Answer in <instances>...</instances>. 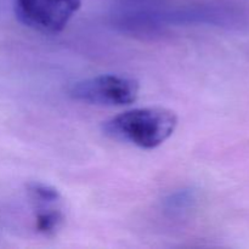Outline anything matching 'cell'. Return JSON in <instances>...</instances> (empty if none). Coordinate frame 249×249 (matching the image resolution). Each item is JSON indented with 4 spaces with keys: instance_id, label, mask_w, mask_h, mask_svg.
<instances>
[{
    "instance_id": "obj_1",
    "label": "cell",
    "mask_w": 249,
    "mask_h": 249,
    "mask_svg": "<svg viewBox=\"0 0 249 249\" xmlns=\"http://www.w3.org/2000/svg\"><path fill=\"white\" fill-rule=\"evenodd\" d=\"M178 116L165 107L150 106L129 109L102 124L106 136L142 150H153L174 134Z\"/></svg>"
},
{
    "instance_id": "obj_2",
    "label": "cell",
    "mask_w": 249,
    "mask_h": 249,
    "mask_svg": "<svg viewBox=\"0 0 249 249\" xmlns=\"http://www.w3.org/2000/svg\"><path fill=\"white\" fill-rule=\"evenodd\" d=\"M140 84L126 75L100 74L73 83L68 94L73 100L97 106H128L138 100Z\"/></svg>"
},
{
    "instance_id": "obj_3",
    "label": "cell",
    "mask_w": 249,
    "mask_h": 249,
    "mask_svg": "<svg viewBox=\"0 0 249 249\" xmlns=\"http://www.w3.org/2000/svg\"><path fill=\"white\" fill-rule=\"evenodd\" d=\"M80 5L82 0H14L17 19L44 34L63 31Z\"/></svg>"
},
{
    "instance_id": "obj_4",
    "label": "cell",
    "mask_w": 249,
    "mask_h": 249,
    "mask_svg": "<svg viewBox=\"0 0 249 249\" xmlns=\"http://www.w3.org/2000/svg\"><path fill=\"white\" fill-rule=\"evenodd\" d=\"M27 194L33 204L34 211L61 207V195L57 189L40 181L29 182L27 185Z\"/></svg>"
},
{
    "instance_id": "obj_5",
    "label": "cell",
    "mask_w": 249,
    "mask_h": 249,
    "mask_svg": "<svg viewBox=\"0 0 249 249\" xmlns=\"http://www.w3.org/2000/svg\"><path fill=\"white\" fill-rule=\"evenodd\" d=\"M65 215L61 207L34 211V226L36 232L46 237H53L62 228Z\"/></svg>"
},
{
    "instance_id": "obj_6",
    "label": "cell",
    "mask_w": 249,
    "mask_h": 249,
    "mask_svg": "<svg viewBox=\"0 0 249 249\" xmlns=\"http://www.w3.org/2000/svg\"><path fill=\"white\" fill-rule=\"evenodd\" d=\"M194 199L195 196L192 192H178V194L173 195V196L167 201L168 211H172L174 212V213H180V212L185 211V209H187L189 207H191L192 203H194Z\"/></svg>"
}]
</instances>
